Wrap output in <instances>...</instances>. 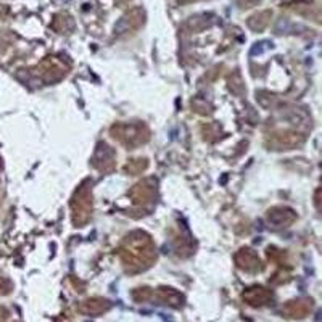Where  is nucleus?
Returning <instances> with one entry per match:
<instances>
[{
  "label": "nucleus",
  "mask_w": 322,
  "mask_h": 322,
  "mask_svg": "<svg viewBox=\"0 0 322 322\" xmlns=\"http://www.w3.org/2000/svg\"><path fill=\"white\" fill-rule=\"evenodd\" d=\"M122 256L129 266H150L148 263L155 258V246L148 235L143 232H134L126 237L124 246H122Z\"/></svg>",
  "instance_id": "nucleus-1"
},
{
  "label": "nucleus",
  "mask_w": 322,
  "mask_h": 322,
  "mask_svg": "<svg viewBox=\"0 0 322 322\" xmlns=\"http://www.w3.org/2000/svg\"><path fill=\"white\" fill-rule=\"evenodd\" d=\"M111 135L126 147H137L148 140V131L143 124H116L111 127Z\"/></svg>",
  "instance_id": "nucleus-2"
},
{
  "label": "nucleus",
  "mask_w": 322,
  "mask_h": 322,
  "mask_svg": "<svg viewBox=\"0 0 322 322\" xmlns=\"http://www.w3.org/2000/svg\"><path fill=\"white\" fill-rule=\"evenodd\" d=\"M73 221L74 224L82 225L89 221L90 218V211H92V193L89 190L87 185H81L79 190L76 192L73 198Z\"/></svg>",
  "instance_id": "nucleus-3"
},
{
  "label": "nucleus",
  "mask_w": 322,
  "mask_h": 322,
  "mask_svg": "<svg viewBox=\"0 0 322 322\" xmlns=\"http://www.w3.org/2000/svg\"><path fill=\"white\" fill-rule=\"evenodd\" d=\"M114 160H116L114 150L111 147H108L107 143H100L94 153L92 164L100 171H111L113 166H114Z\"/></svg>",
  "instance_id": "nucleus-4"
},
{
  "label": "nucleus",
  "mask_w": 322,
  "mask_h": 322,
  "mask_svg": "<svg viewBox=\"0 0 322 322\" xmlns=\"http://www.w3.org/2000/svg\"><path fill=\"white\" fill-rule=\"evenodd\" d=\"M153 193H155V187L150 185V180L137 184L131 190V197L134 200V203H139V205H145L147 201H150L153 198Z\"/></svg>",
  "instance_id": "nucleus-5"
},
{
  "label": "nucleus",
  "mask_w": 322,
  "mask_h": 322,
  "mask_svg": "<svg viewBox=\"0 0 322 322\" xmlns=\"http://www.w3.org/2000/svg\"><path fill=\"white\" fill-rule=\"evenodd\" d=\"M268 219H269V222L275 224L277 227H282V225L292 224L295 221V213L292 210H288V208H274V210L269 211Z\"/></svg>",
  "instance_id": "nucleus-6"
},
{
  "label": "nucleus",
  "mask_w": 322,
  "mask_h": 322,
  "mask_svg": "<svg viewBox=\"0 0 322 322\" xmlns=\"http://www.w3.org/2000/svg\"><path fill=\"white\" fill-rule=\"evenodd\" d=\"M147 167V161L145 160H132L131 163L126 166V171L131 174H137L140 172V171H143Z\"/></svg>",
  "instance_id": "nucleus-7"
}]
</instances>
